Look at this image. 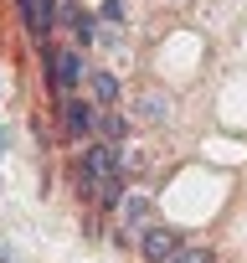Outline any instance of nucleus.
<instances>
[{
    "mask_svg": "<svg viewBox=\"0 0 247 263\" xmlns=\"http://www.w3.org/2000/svg\"><path fill=\"white\" fill-rule=\"evenodd\" d=\"M175 248H180V237H175L170 227H139V253H145V263H165Z\"/></svg>",
    "mask_w": 247,
    "mask_h": 263,
    "instance_id": "1",
    "label": "nucleus"
},
{
    "mask_svg": "<svg viewBox=\"0 0 247 263\" xmlns=\"http://www.w3.org/2000/svg\"><path fill=\"white\" fill-rule=\"evenodd\" d=\"M21 21H26L31 36H47L52 21H57V11H52V0H21Z\"/></svg>",
    "mask_w": 247,
    "mask_h": 263,
    "instance_id": "2",
    "label": "nucleus"
},
{
    "mask_svg": "<svg viewBox=\"0 0 247 263\" xmlns=\"http://www.w3.org/2000/svg\"><path fill=\"white\" fill-rule=\"evenodd\" d=\"M83 72H88V67H83V57H77V52H62V57L52 62L57 88H77V83H83Z\"/></svg>",
    "mask_w": 247,
    "mask_h": 263,
    "instance_id": "3",
    "label": "nucleus"
},
{
    "mask_svg": "<svg viewBox=\"0 0 247 263\" xmlns=\"http://www.w3.org/2000/svg\"><path fill=\"white\" fill-rule=\"evenodd\" d=\"M145 217H150V196H129V191H123V232H118V242L129 237V232H139Z\"/></svg>",
    "mask_w": 247,
    "mask_h": 263,
    "instance_id": "4",
    "label": "nucleus"
},
{
    "mask_svg": "<svg viewBox=\"0 0 247 263\" xmlns=\"http://www.w3.org/2000/svg\"><path fill=\"white\" fill-rule=\"evenodd\" d=\"M62 108H67V129H72V135H88V129H93V108H88V103L72 98V103H62Z\"/></svg>",
    "mask_w": 247,
    "mask_h": 263,
    "instance_id": "5",
    "label": "nucleus"
},
{
    "mask_svg": "<svg viewBox=\"0 0 247 263\" xmlns=\"http://www.w3.org/2000/svg\"><path fill=\"white\" fill-rule=\"evenodd\" d=\"M139 114H145V119H150V124H155V119H165V114H170V98H165V93H155V88H150V93H139Z\"/></svg>",
    "mask_w": 247,
    "mask_h": 263,
    "instance_id": "6",
    "label": "nucleus"
},
{
    "mask_svg": "<svg viewBox=\"0 0 247 263\" xmlns=\"http://www.w3.org/2000/svg\"><path fill=\"white\" fill-rule=\"evenodd\" d=\"M93 93H98L103 103H113V98H118V78H113V72H93Z\"/></svg>",
    "mask_w": 247,
    "mask_h": 263,
    "instance_id": "7",
    "label": "nucleus"
},
{
    "mask_svg": "<svg viewBox=\"0 0 247 263\" xmlns=\"http://www.w3.org/2000/svg\"><path fill=\"white\" fill-rule=\"evenodd\" d=\"M67 26L77 31V42H93V16L88 11H67Z\"/></svg>",
    "mask_w": 247,
    "mask_h": 263,
    "instance_id": "8",
    "label": "nucleus"
},
{
    "mask_svg": "<svg viewBox=\"0 0 247 263\" xmlns=\"http://www.w3.org/2000/svg\"><path fill=\"white\" fill-rule=\"evenodd\" d=\"M165 263H211V253H206V248H175Z\"/></svg>",
    "mask_w": 247,
    "mask_h": 263,
    "instance_id": "9",
    "label": "nucleus"
},
{
    "mask_svg": "<svg viewBox=\"0 0 247 263\" xmlns=\"http://www.w3.org/2000/svg\"><path fill=\"white\" fill-rule=\"evenodd\" d=\"M103 21H123V0H103Z\"/></svg>",
    "mask_w": 247,
    "mask_h": 263,
    "instance_id": "10",
    "label": "nucleus"
},
{
    "mask_svg": "<svg viewBox=\"0 0 247 263\" xmlns=\"http://www.w3.org/2000/svg\"><path fill=\"white\" fill-rule=\"evenodd\" d=\"M0 150H6V129H0Z\"/></svg>",
    "mask_w": 247,
    "mask_h": 263,
    "instance_id": "11",
    "label": "nucleus"
}]
</instances>
